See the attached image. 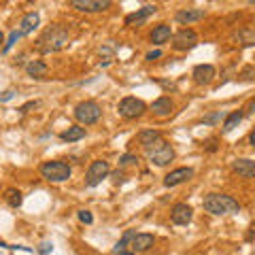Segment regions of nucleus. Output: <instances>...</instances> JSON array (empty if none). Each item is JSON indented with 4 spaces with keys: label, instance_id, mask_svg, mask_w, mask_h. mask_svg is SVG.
<instances>
[{
    "label": "nucleus",
    "instance_id": "a211bd4d",
    "mask_svg": "<svg viewBox=\"0 0 255 255\" xmlns=\"http://www.w3.org/2000/svg\"><path fill=\"white\" fill-rule=\"evenodd\" d=\"M47 71H49L47 64L40 62V60H32L26 64V73H28V77H32V79H45L47 77Z\"/></svg>",
    "mask_w": 255,
    "mask_h": 255
},
{
    "label": "nucleus",
    "instance_id": "4c0bfd02",
    "mask_svg": "<svg viewBox=\"0 0 255 255\" xmlns=\"http://www.w3.org/2000/svg\"><path fill=\"white\" fill-rule=\"evenodd\" d=\"M249 143H251V147H255V130L249 134Z\"/></svg>",
    "mask_w": 255,
    "mask_h": 255
},
{
    "label": "nucleus",
    "instance_id": "0eeeda50",
    "mask_svg": "<svg viewBox=\"0 0 255 255\" xmlns=\"http://www.w3.org/2000/svg\"><path fill=\"white\" fill-rule=\"evenodd\" d=\"M109 172H111V166H109L107 160H94L88 168V175H85V183H88V187H96V185H100L102 179L109 177Z\"/></svg>",
    "mask_w": 255,
    "mask_h": 255
},
{
    "label": "nucleus",
    "instance_id": "473e14b6",
    "mask_svg": "<svg viewBox=\"0 0 255 255\" xmlns=\"http://www.w3.org/2000/svg\"><path fill=\"white\" fill-rule=\"evenodd\" d=\"M38 104H40L38 100H30V102H26V104H24V107H21V109H19V113H28V111H32V109H36V107H38Z\"/></svg>",
    "mask_w": 255,
    "mask_h": 255
},
{
    "label": "nucleus",
    "instance_id": "2eb2a0df",
    "mask_svg": "<svg viewBox=\"0 0 255 255\" xmlns=\"http://www.w3.org/2000/svg\"><path fill=\"white\" fill-rule=\"evenodd\" d=\"M202 17H204V9H181L175 15V19L179 24L187 26V24H194V21H200Z\"/></svg>",
    "mask_w": 255,
    "mask_h": 255
},
{
    "label": "nucleus",
    "instance_id": "58836bf2",
    "mask_svg": "<svg viewBox=\"0 0 255 255\" xmlns=\"http://www.w3.org/2000/svg\"><path fill=\"white\" fill-rule=\"evenodd\" d=\"M249 111H251V113H255V98H253L251 102H249Z\"/></svg>",
    "mask_w": 255,
    "mask_h": 255
},
{
    "label": "nucleus",
    "instance_id": "6e6552de",
    "mask_svg": "<svg viewBox=\"0 0 255 255\" xmlns=\"http://www.w3.org/2000/svg\"><path fill=\"white\" fill-rule=\"evenodd\" d=\"M198 45V34L191 28H181L175 36H172V47L179 49V51H187V49H194Z\"/></svg>",
    "mask_w": 255,
    "mask_h": 255
},
{
    "label": "nucleus",
    "instance_id": "39448f33",
    "mask_svg": "<svg viewBox=\"0 0 255 255\" xmlns=\"http://www.w3.org/2000/svg\"><path fill=\"white\" fill-rule=\"evenodd\" d=\"M100 117H102V109L96 100H83V102H79L77 107H74V119H77L79 124L91 126V124H96Z\"/></svg>",
    "mask_w": 255,
    "mask_h": 255
},
{
    "label": "nucleus",
    "instance_id": "f8f14e48",
    "mask_svg": "<svg viewBox=\"0 0 255 255\" xmlns=\"http://www.w3.org/2000/svg\"><path fill=\"white\" fill-rule=\"evenodd\" d=\"M191 177H194V170H191V168H177V170L168 172L164 177V185L166 187H177V185L189 181Z\"/></svg>",
    "mask_w": 255,
    "mask_h": 255
},
{
    "label": "nucleus",
    "instance_id": "4468645a",
    "mask_svg": "<svg viewBox=\"0 0 255 255\" xmlns=\"http://www.w3.org/2000/svg\"><path fill=\"white\" fill-rule=\"evenodd\" d=\"M234 172L242 179H253L255 177V162L253 160H247V158H240V160H234Z\"/></svg>",
    "mask_w": 255,
    "mask_h": 255
},
{
    "label": "nucleus",
    "instance_id": "f257e3e1",
    "mask_svg": "<svg viewBox=\"0 0 255 255\" xmlns=\"http://www.w3.org/2000/svg\"><path fill=\"white\" fill-rule=\"evenodd\" d=\"M68 40H71V34L64 26H51L47 30L43 32V36L36 40V49L40 54H55V51L64 49L68 45Z\"/></svg>",
    "mask_w": 255,
    "mask_h": 255
},
{
    "label": "nucleus",
    "instance_id": "f3484780",
    "mask_svg": "<svg viewBox=\"0 0 255 255\" xmlns=\"http://www.w3.org/2000/svg\"><path fill=\"white\" fill-rule=\"evenodd\" d=\"M172 109H175V104H172V100L168 96H162L151 104V111H153V115H158V117H168V115L172 113Z\"/></svg>",
    "mask_w": 255,
    "mask_h": 255
},
{
    "label": "nucleus",
    "instance_id": "b1692460",
    "mask_svg": "<svg viewBox=\"0 0 255 255\" xmlns=\"http://www.w3.org/2000/svg\"><path fill=\"white\" fill-rule=\"evenodd\" d=\"M160 138H162V134H160L158 130H143L141 134H138V143L147 149V147H151L155 141H160Z\"/></svg>",
    "mask_w": 255,
    "mask_h": 255
},
{
    "label": "nucleus",
    "instance_id": "bb28decb",
    "mask_svg": "<svg viewBox=\"0 0 255 255\" xmlns=\"http://www.w3.org/2000/svg\"><path fill=\"white\" fill-rule=\"evenodd\" d=\"M19 36H21L19 30H13V32H11V34H9V38L4 40V45H2V54H9L11 47H13V45L17 43V38H19Z\"/></svg>",
    "mask_w": 255,
    "mask_h": 255
},
{
    "label": "nucleus",
    "instance_id": "393cba45",
    "mask_svg": "<svg viewBox=\"0 0 255 255\" xmlns=\"http://www.w3.org/2000/svg\"><path fill=\"white\" fill-rule=\"evenodd\" d=\"M7 202L13 208H19L21 202H24V196H21V191H17V189H7Z\"/></svg>",
    "mask_w": 255,
    "mask_h": 255
},
{
    "label": "nucleus",
    "instance_id": "f704fd0d",
    "mask_svg": "<svg viewBox=\"0 0 255 255\" xmlns=\"http://www.w3.org/2000/svg\"><path fill=\"white\" fill-rule=\"evenodd\" d=\"M15 96V91L13 90H7V91H2V94H0V102H7V100H11V98Z\"/></svg>",
    "mask_w": 255,
    "mask_h": 255
},
{
    "label": "nucleus",
    "instance_id": "dca6fc26",
    "mask_svg": "<svg viewBox=\"0 0 255 255\" xmlns=\"http://www.w3.org/2000/svg\"><path fill=\"white\" fill-rule=\"evenodd\" d=\"M38 24H40V15L36 13V11L26 13L24 17H21V21H19V34H21V36H24V34H32L38 28Z\"/></svg>",
    "mask_w": 255,
    "mask_h": 255
},
{
    "label": "nucleus",
    "instance_id": "412c9836",
    "mask_svg": "<svg viewBox=\"0 0 255 255\" xmlns=\"http://www.w3.org/2000/svg\"><path fill=\"white\" fill-rule=\"evenodd\" d=\"M60 138L64 143H74V141H81V138H85V128L81 126H71L68 130H64Z\"/></svg>",
    "mask_w": 255,
    "mask_h": 255
},
{
    "label": "nucleus",
    "instance_id": "2f4dec72",
    "mask_svg": "<svg viewBox=\"0 0 255 255\" xmlns=\"http://www.w3.org/2000/svg\"><path fill=\"white\" fill-rule=\"evenodd\" d=\"M51 251H54V245H51V242L47 240V242H43V245H40V249H38V255H49Z\"/></svg>",
    "mask_w": 255,
    "mask_h": 255
},
{
    "label": "nucleus",
    "instance_id": "6ab92c4d",
    "mask_svg": "<svg viewBox=\"0 0 255 255\" xmlns=\"http://www.w3.org/2000/svg\"><path fill=\"white\" fill-rule=\"evenodd\" d=\"M170 36H172L170 26H168V24H160V26H155L153 32H151V43L164 45V43H168V40H170Z\"/></svg>",
    "mask_w": 255,
    "mask_h": 255
},
{
    "label": "nucleus",
    "instance_id": "c85d7f7f",
    "mask_svg": "<svg viewBox=\"0 0 255 255\" xmlns=\"http://www.w3.org/2000/svg\"><path fill=\"white\" fill-rule=\"evenodd\" d=\"M221 119H225V115L221 113V111H215V113H211V115H206L204 119V124H208V126H213V124H217V121H221Z\"/></svg>",
    "mask_w": 255,
    "mask_h": 255
},
{
    "label": "nucleus",
    "instance_id": "1a4fd4ad",
    "mask_svg": "<svg viewBox=\"0 0 255 255\" xmlns=\"http://www.w3.org/2000/svg\"><path fill=\"white\" fill-rule=\"evenodd\" d=\"M111 0H71V7L83 13H98V11H107L111 7Z\"/></svg>",
    "mask_w": 255,
    "mask_h": 255
},
{
    "label": "nucleus",
    "instance_id": "7ed1b4c3",
    "mask_svg": "<svg viewBox=\"0 0 255 255\" xmlns=\"http://www.w3.org/2000/svg\"><path fill=\"white\" fill-rule=\"evenodd\" d=\"M145 155H147V160L155 166H168L172 160H175V149H172V145L168 141L160 138V141H155L151 147L145 149Z\"/></svg>",
    "mask_w": 255,
    "mask_h": 255
},
{
    "label": "nucleus",
    "instance_id": "a878e982",
    "mask_svg": "<svg viewBox=\"0 0 255 255\" xmlns=\"http://www.w3.org/2000/svg\"><path fill=\"white\" fill-rule=\"evenodd\" d=\"M132 238H134V232H132V230H128L126 234H124V238H121V240L117 242V245L113 247V253H124V249H126L128 245H130Z\"/></svg>",
    "mask_w": 255,
    "mask_h": 255
},
{
    "label": "nucleus",
    "instance_id": "ddd939ff",
    "mask_svg": "<svg viewBox=\"0 0 255 255\" xmlns=\"http://www.w3.org/2000/svg\"><path fill=\"white\" fill-rule=\"evenodd\" d=\"M155 11H158L155 4H145L143 9H138V11H134V13H130V15L126 17V26H141L149 15L155 13Z\"/></svg>",
    "mask_w": 255,
    "mask_h": 255
},
{
    "label": "nucleus",
    "instance_id": "72a5a7b5",
    "mask_svg": "<svg viewBox=\"0 0 255 255\" xmlns=\"http://www.w3.org/2000/svg\"><path fill=\"white\" fill-rule=\"evenodd\" d=\"M158 57H162V51H160V49H155V51H149V54L145 55V60L153 62V60H158Z\"/></svg>",
    "mask_w": 255,
    "mask_h": 255
},
{
    "label": "nucleus",
    "instance_id": "c756f323",
    "mask_svg": "<svg viewBox=\"0 0 255 255\" xmlns=\"http://www.w3.org/2000/svg\"><path fill=\"white\" fill-rule=\"evenodd\" d=\"M136 162H138V158L134 153H126V155H121V158H119L121 166H132V164H136Z\"/></svg>",
    "mask_w": 255,
    "mask_h": 255
},
{
    "label": "nucleus",
    "instance_id": "aec40b11",
    "mask_svg": "<svg viewBox=\"0 0 255 255\" xmlns=\"http://www.w3.org/2000/svg\"><path fill=\"white\" fill-rule=\"evenodd\" d=\"M130 247L134 249V251H147L149 247H153V236L151 234H134Z\"/></svg>",
    "mask_w": 255,
    "mask_h": 255
},
{
    "label": "nucleus",
    "instance_id": "423d86ee",
    "mask_svg": "<svg viewBox=\"0 0 255 255\" xmlns=\"http://www.w3.org/2000/svg\"><path fill=\"white\" fill-rule=\"evenodd\" d=\"M117 111L124 119H138V117H143L145 111H147V104L143 100H138V98H134V96H128L119 102Z\"/></svg>",
    "mask_w": 255,
    "mask_h": 255
},
{
    "label": "nucleus",
    "instance_id": "e433bc0d",
    "mask_svg": "<svg viewBox=\"0 0 255 255\" xmlns=\"http://www.w3.org/2000/svg\"><path fill=\"white\" fill-rule=\"evenodd\" d=\"M113 179H115V183H121V181H124V172H115V175H113Z\"/></svg>",
    "mask_w": 255,
    "mask_h": 255
},
{
    "label": "nucleus",
    "instance_id": "a19ab883",
    "mask_svg": "<svg viewBox=\"0 0 255 255\" xmlns=\"http://www.w3.org/2000/svg\"><path fill=\"white\" fill-rule=\"evenodd\" d=\"M121 255H136V253H126V251H124V253H121Z\"/></svg>",
    "mask_w": 255,
    "mask_h": 255
},
{
    "label": "nucleus",
    "instance_id": "20e7f679",
    "mask_svg": "<svg viewBox=\"0 0 255 255\" xmlns=\"http://www.w3.org/2000/svg\"><path fill=\"white\" fill-rule=\"evenodd\" d=\"M40 175H43V179H47V181L62 183V181H68V179H71L73 170H71V164H66V162H62V160H54V162L40 164Z\"/></svg>",
    "mask_w": 255,
    "mask_h": 255
},
{
    "label": "nucleus",
    "instance_id": "9d476101",
    "mask_svg": "<svg viewBox=\"0 0 255 255\" xmlns=\"http://www.w3.org/2000/svg\"><path fill=\"white\" fill-rule=\"evenodd\" d=\"M191 217H194V208L185 204V202H179V204L170 208V221L177 225H187L191 221Z\"/></svg>",
    "mask_w": 255,
    "mask_h": 255
},
{
    "label": "nucleus",
    "instance_id": "5701e85b",
    "mask_svg": "<svg viewBox=\"0 0 255 255\" xmlns=\"http://www.w3.org/2000/svg\"><path fill=\"white\" fill-rule=\"evenodd\" d=\"M236 40H238L242 47H255V28H242L236 34Z\"/></svg>",
    "mask_w": 255,
    "mask_h": 255
},
{
    "label": "nucleus",
    "instance_id": "cd10ccee",
    "mask_svg": "<svg viewBox=\"0 0 255 255\" xmlns=\"http://www.w3.org/2000/svg\"><path fill=\"white\" fill-rule=\"evenodd\" d=\"M240 81H255V66H245L238 74Z\"/></svg>",
    "mask_w": 255,
    "mask_h": 255
},
{
    "label": "nucleus",
    "instance_id": "f03ea898",
    "mask_svg": "<svg viewBox=\"0 0 255 255\" xmlns=\"http://www.w3.org/2000/svg\"><path fill=\"white\" fill-rule=\"evenodd\" d=\"M206 213L211 215H228V213H238L240 211V204L236 202L232 196H225V194H208L204 196V202H202Z\"/></svg>",
    "mask_w": 255,
    "mask_h": 255
},
{
    "label": "nucleus",
    "instance_id": "7c9ffc66",
    "mask_svg": "<svg viewBox=\"0 0 255 255\" xmlns=\"http://www.w3.org/2000/svg\"><path fill=\"white\" fill-rule=\"evenodd\" d=\"M77 217H79V221H81V223H85V225L94 223V215H91L90 211H79V213H77Z\"/></svg>",
    "mask_w": 255,
    "mask_h": 255
},
{
    "label": "nucleus",
    "instance_id": "4be33fe9",
    "mask_svg": "<svg viewBox=\"0 0 255 255\" xmlns=\"http://www.w3.org/2000/svg\"><path fill=\"white\" fill-rule=\"evenodd\" d=\"M242 117H245V113H242V111H232L230 115H225V119H223V132H225V134L232 132L234 128H238Z\"/></svg>",
    "mask_w": 255,
    "mask_h": 255
},
{
    "label": "nucleus",
    "instance_id": "c9c22d12",
    "mask_svg": "<svg viewBox=\"0 0 255 255\" xmlns=\"http://www.w3.org/2000/svg\"><path fill=\"white\" fill-rule=\"evenodd\" d=\"M217 141H215V138H211V141H206V145H204V147H206V151H217V145H215Z\"/></svg>",
    "mask_w": 255,
    "mask_h": 255
},
{
    "label": "nucleus",
    "instance_id": "9b49d317",
    "mask_svg": "<svg viewBox=\"0 0 255 255\" xmlns=\"http://www.w3.org/2000/svg\"><path fill=\"white\" fill-rule=\"evenodd\" d=\"M191 74H194V81L198 85H208L213 79L217 77V71H215V66H213V64H198Z\"/></svg>",
    "mask_w": 255,
    "mask_h": 255
},
{
    "label": "nucleus",
    "instance_id": "ea45409f",
    "mask_svg": "<svg viewBox=\"0 0 255 255\" xmlns=\"http://www.w3.org/2000/svg\"><path fill=\"white\" fill-rule=\"evenodd\" d=\"M2 43H4V34L0 32V45H2Z\"/></svg>",
    "mask_w": 255,
    "mask_h": 255
}]
</instances>
